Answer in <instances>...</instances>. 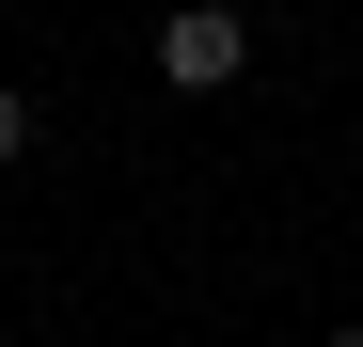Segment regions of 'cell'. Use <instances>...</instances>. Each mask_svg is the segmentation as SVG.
Instances as JSON below:
<instances>
[{"instance_id":"cell-1","label":"cell","mask_w":363,"mask_h":347,"mask_svg":"<svg viewBox=\"0 0 363 347\" xmlns=\"http://www.w3.org/2000/svg\"><path fill=\"white\" fill-rule=\"evenodd\" d=\"M237 64H253V16L237 0H174L158 16V79L174 95H237Z\"/></svg>"},{"instance_id":"cell-2","label":"cell","mask_w":363,"mask_h":347,"mask_svg":"<svg viewBox=\"0 0 363 347\" xmlns=\"http://www.w3.org/2000/svg\"><path fill=\"white\" fill-rule=\"evenodd\" d=\"M16 158H32V95L0 79V174H16Z\"/></svg>"},{"instance_id":"cell-3","label":"cell","mask_w":363,"mask_h":347,"mask_svg":"<svg viewBox=\"0 0 363 347\" xmlns=\"http://www.w3.org/2000/svg\"><path fill=\"white\" fill-rule=\"evenodd\" d=\"M316 347H363V331H316Z\"/></svg>"}]
</instances>
